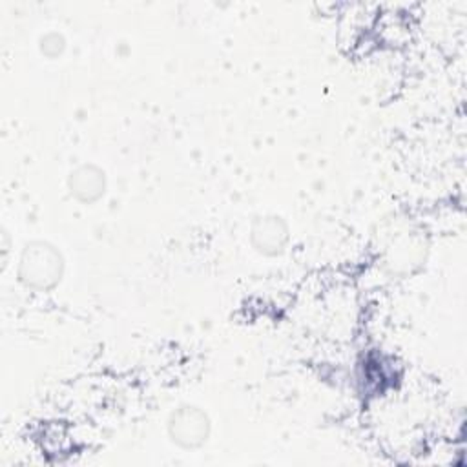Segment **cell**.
Masks as SVG:
<instances>
[{
    "mask_svg": "<svg viewBox=\"0 0 467 467\" xmlns=\"http://www.w3.org/2000/svg\"><path fill=\"white\" fill-rule=\"evenodd\" d=\"M64 275V257L47 241H29L18 259V279L24 286L38 292L53 290Z\"/></svg>",
    "mask_w": 467,
    "mask_h": 467,
    "instance_id": "1",
    "label": "cell"
},
{
    "mask_svg": "<svg viewBox=\"0 0 467 467\" xmlns=\"http://www.w3.org/2000/svg\"><path fill=\"white\" fill-rule=\"evenodd\" d=\"M212 425L208 414L195 405H181L168 418L170 440L186 451L199 449L206 443Z\"/></svg>",
    "mask_w": 467,
    "mask_h": 467,
    "instance_id": "2",
    "label": "cell"
},
{
    "mask_svg": "<svg viewBox=\"0 0 467 467\" xmlns=\"http://www.w3.org/2000/svg\"><path fill=\"white\" fill-rule=\"evenodd\" d=\"M290 239L288 226L279 215H261L255 217L250 226L252 246L268 257L283 254Z\"/></svg>",
    "mask_w": 467,
    "mask_h": 467,
    "instance_id": "3",
    "label": "cell"
},
{
    "mask_svg": "<svg viewBox=\"0 0 467 467\" xmlns=\"http://www.w3.org/2000/svg\"><path fill=\"white\" fill-rule=\"evenodd\" d=\"M67 190L78 202L93 204L106 192V173L97 164H80L69 173Z\"/></svg>",
    "mask_w": 467,
    "mask_h": 467,
    "instance_id": "4",
    "label": "cell"
},
{
    "mask_svg": "<svg viewBox=\"0 0 467 467\" xmlns=\"http://www.w3.org/2000/svg\"><path fill=\"white\" fill-rule=\"evenodd\" d=\"M64 47H66V40H64V36H62L60 33H57V31H49V33H46V35L40 36V51H42L46 57H49V58L58 57V55L64 51Z\"/></svg>",
    "mask_w": 467,
    "mask_h": 467,
    "instance_id": "5",
    "label": "cell"
}]
</instances>
